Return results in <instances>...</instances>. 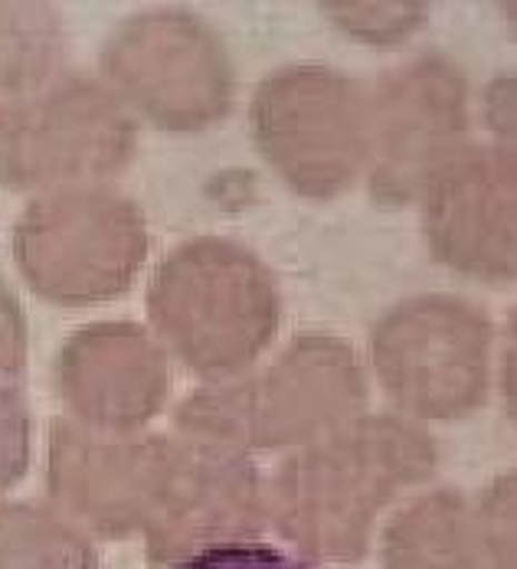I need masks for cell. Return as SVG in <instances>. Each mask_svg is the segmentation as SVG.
<instances>
[{
  "label": "cell",
  "instance_id": "cell-10",
  "mask_svg": "<svg viewBox=\"0 0 517 569\" xmlns=\"http://www.w3.org/2000/svg\"><path fill=\"white\" fill-rule=\"evenodd\" d=\"M173 442L121 439L82 422H59L50 446V488L106 537L148 527L165 501Z\"/></svg>",
  "mask_w": 517,
  "mask_h": 569
},
{
  "label": "cell",
  "instance_id": "cell-16",
  "mask_svg": "<svg viewBox=\"0 0 517 569\" xmlns=\"http://www.w3.org/2000/svg\"><path fill=\"white\" fill-rule=\"evenodd\" d=\"M30 416L20 393L0 383V488L17 481L27 468Z\"/></svg>",
  "mask_w": 517,
  "mask_h": 569
},
{
  "label": "cell",
  "instance_id": "cell-12",
  "mask_svg": "<svg viewBox=\"0 0 517 569\" xmlns=\"http://www.w3.org/2000/svg\"><path fill=\"white\" fill-rule=\"evenodd\" d=\"M252 478L242 461L207 442L173 446L171 478L151 527V560L180 563L249 533Z\"/></svg>",
  "mask_w": 517,
  "mask_h": 569
},
{
  "label": "cell",
  "instance_id": "cell-18",
  "mask_svg": "<svg viewBox=\"0 0 517 569\" xmlns=\"http://www.w3.org/2000/svg\"><path fill=\"white\" fill-rule=\"evenodd\" d=\"M481 118L495 138V148L517 158V72L498 76L485 86Z\"/></svg>",
  "mask_w": 517,
  "mask_h": 569
},
{
  "label": "cell",
  "instance_id": "cell-6",
  "mask_svg": "<svg viewBox=\"0 0 517 569\" xmlns=\"http://www.w3.org/2000/svg\"><path fill=\"white\" fill-rule=\"evenodd\" d=\"M360 397V367L345 341L298 335L262 373H232L200 387L177 409V426L207 446L279 439Z\"/></svg>",
  "mask_w": 517,
  "mask_h": 569
},
{
  "label": "cell",
  "instance_id": "cell-8",
  "mask_svg": "<svg viewBox=\"0 0 517 569\" xmlns=\"http://www.w3.org/2000/svg\"><path fill=\"white\" fill-rule=\"evenodd\" d=\"M491 318L459 295H419L374 328V363L397 399L426 412H456L481 397L491 360Z\"/></svg>",
  "mask_w": 517,
  "mask_h": 569
},
{
  "label": "cell",
  "instance_id": "cell-2",
  "mask_svg": "<svg viewBox=\"0 0 517 569\" xmlns=\"http://www.w3.org/2000/svg\"><path fill=\"white\" fill-rule=\"evenodd\" d=\"M13 259L53 305H99L125 295L148 259L141 207L109 183H72L27 203L13 227Z\"/></svg>",
  "mask_w": 517,
  "mask_h": 569
},
{
  "label": "cell",
  "instance_id": "cell-11",
  "mask_svg": "<svg viewBox=\"0 0 517 569\" xmlns=\"http://www.w3.org/2000/svg\"><path fill=\"white\" fill-rule=\"evenodd\" d=\"M57 387L82 426L128 432L168 399L165 347L135 321H96L69 335L57 360Z\"/></svg>",
  "mask_w": 517,
  "mask_h": 569
},
{
  "label": "cell",
  "instance_id": "cell-21",
  "mask_svg": "<svg viewBox=\"0 0 517 569\" xmlns=\"http://www.w3.org/2000/svg\"><path fill=\"white\" fill-rule=\"evenodd\" d=\"M501 10H505V17H508V27L515 30V37H517V3H505Z\"/></svg>",
  "mask_w": 517,
  "mask_h": 569
},
{
  "label": "cell",
  "instance_id": "cell-7",
  "mask_svg": "<svg viewBox=\"0 0 517 569\" xmlns=\"http://www.w3.org/2000/svg\"><path fill=\"white\" fill-rule=\"evenodd\" d=\"M468 82L443 53L394 66L370 89L367 183L377 203H422L433 180L468 148Z\"/></svg>",
  "mask_w": 517,
  "mask_h": 569
},
{
  "label": "cell",
  "instance_id": "cell-15",
  "mask_svg": "<svg viewBox=\"0 0 517 569\" xmlns=\"http://www.w3.org/2000/svg\"><path fill=\"white\" fill-rule=\"evenodd\" d=\"M321 13L345 30L347 37L370 43V47H394L412 37L426 17L429 3H412V0H338V3H321Z\"/></svg>",
  "mask_w": 517,
  "mask_h": 569
},
{
  "label": "cell",
  "instance_id": "cell-3",
  "mask_svg": "<svg viewBox=\"0 0 517 569\" xmlns=\"http://www.w3.org/2000/svg\"><path fill=\"white\" fill-rule=\"evenodd\" d=\"M135 148V114L96 76L57 72L0 96V187L47 193L106 183L131 164Z\"/></svg>",
  "mask_w": 517,
  "mask_h": 569
},
{
  "label": "cell",
  "instance_id": "cell-1",
  "mask_svg": "<svg viewBox=\"0 0 517 569\" xmlns=\"http://www.w3.org/2000/svg\"><path fill=\"white\" fill-rule=\"evenodd\" d=\"M282 298L266 262L223 236L171 249L148 284V318L173 357L203 377L242 373L279 331Z\"/></svg>",
  "mask_w": 517,
  "mask_h": 569
},
{
  "label": "cell",
  "instance_id": "cell-9",
  "mask_svg": "<svg viewBox=\"0 0 517 569\" xmlns=\"http://www.w3.org/2000/svg\"><path fill=\"white\" fill-rule=\"evenodd\" d=\"M433 256L478 282L517 279V158L468 144L422 197Z\"/></svg>",
  "mask_w": 517,
  "mask_h": 569
},
{
  "label": "cell",
  "instance_id": "cell-13",
  "mask_svg": "<svg viewBox=\"0 0 517 569\" xmlns=\"http://www.w3.org/2000/svg\"><path fill=\"white\" fill-rule=\"evenodd\" d=\"M66 23L57 3L0 0V96L33 89L62 72Z\"/></svg>",
  "mask_w": 517,
  "mask_h": 569
},
{
  "label": "cell",
  "instance_id": "cell-5",
  "mask_svg": "<svg viewBox=\"0 0 517 569\" xmlns=\"http://www.w3.org/2000/svg\"><path fill=\"white\" fill-rule=\"evenodd\" d=\"M259 154L301 197L345 193L370 161V89L328 66L266 76L249 102Z\"/></svg>",
  "mask_w": 517,
  "mask_h": 569
},
{
  "label": "cell",
  "instance_id": "cell-4",
  "mask_svg": "<svg viewBox=\"0 0 517 569\" xmlns=\"http://www.w3.org/2000/svg\"><path fill=\"white\" fill-rule=\"evenodd\" d=\"M102 82L131 114L165 131H203L227 118L236 69L220 33L187 7H148L106 37Z\"/></svg>",
  "mask_w": 517,
  "mask_h": 569
},
{
  "label": "cell",
  "instance_id": "cell-14",
  "mask_svg": "<svg viewBox=\"0 0 517 569\" xmlns=\"http://www.w3.org/2000/svg\"><path fill=\"white\" fill-rule=\"evenodd\" d=\"M89 540L62 517L33 508H0V569H92Z\"/></svg>",
  "mask_w": 517,
  "mask_h": 569
},
{
  "label": "cell",
  "instance_id": "cell-17",
  "mask_svg": "<svg viewBox=\"0 0 517 569\" xmlns=\"http://www.w3.org/2000/svg\"><path fill=\"white\" fill-rule=\"evenodd\" d=\"M171 569H305L298 560H291L286 553L266 547V543H249V540H236V543H220L210 550H200Z\"/></svg>",
  "mask_w": 517,
  "mask_h": 569
},
{
  "label": "cell",
  "instance_id": "cell-19",
  "mask_svg": "<svg viewBox=\"0 0 517 569\" xmlns=\"http://www.w3.org/2000/svg\"><path fill=\"white\" fill-rule=\"evenodd\" d=\"M27 363V318L13 288L0 276V377H17Z\"/></svg>",
  "mask_w": 517,
  "mask_h": 569
},
{
  "label": "cell",
  "instance_id": "cell-20",
  "mask_svg": "<svg viewBox=\"0 0 517 569\" xmlns=\"http://www.w3.org/2000/svg\"><path fill=\"white\" fill-rule=\"evenodd\" d=\"M505 387H508V399L517 412V311L508 321V331H505Z\"/></svg>",
  "mask_w": 517,
  "mask_h": 569
}]
</instances>
